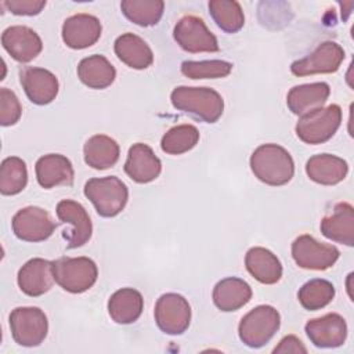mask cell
<instances>
[{"label":"cell","instance_id":"8fae6325","mask_svg":"<svg viewBox=\"0 0 354 354\" xmlns=\"http://www.w3.org/2000/svg\"><path fill=\"white\" fill-rule=\"evenodd\" d=\"M11 227L15 236L25 242L46 241L55 230L50 214L37 206H28L18 210L12 217Z\"/></svg>","mask_w":354,"mask_h":354},{"label":"cell","instance_id":"52a82bcc","mask_svg":"<svg viewBox=\"0 0 354 354\" xmlns=\"http://www.w3.org/2000/svg\"><path fill=\"white\" fill-rule=\"evenodd\" d=\"M10 328L15 343L36 347L47 336L48 321L39 307H17L10 314Z\"/></svg>","mask_w":354,"mask_h":354},{"label":"cell","instance_id":"277c9868","mask_svg":"<svg viewBox=\"0 0 354 354\" xmlns=\"http://www.w3.org/2000/svg\"><path fill=\"white\" fill-rule=\"evenodd\" d=\"M342 123V108L330 104L300 116L295 130L306 144H324L330 140Z\"/></svg>","mask_w":354,"mask_h":354},{"label":"cell","instance_id":"5bb4252c","mask_svg":"<svg viewBox=\"0 0 354 354\" xmlns=\"http://www.w3.org/2000/svg\"><path fill=\"white\" fill-rule=\"evenodd\" d=\"M55 213L62 223L72 225V230L68 234H64L69 249L83 246L86 242H88L91 238L93 225L90 216L79 202L72 199H62L58 202Z\"/></svg>","mask_w":354,"mask_h":354},{"label":"cell","instance_id":"7c38bea8","mask_svg":"<svg viewBox=\"0 0 354 354\" xmlns=\"http://www.w3.org/2000/svg\"><path fill=\"white\" fill-rule=\"evenodd\" d=\"M344 59V50L335 41H322L307 57L292 62L290 72L295 76H308L315 73H333Z\"/></svg>","mask_w":354,"mask_h":354},{"label":"cell","instance_id":"836d02e7","mask_svg":"<svg viewBox=\"0 0 354 354\" xmlns=\"http://www.w3.org/2000/svg\"><path fill=\"white\" fill-rule=\"evenodd\" d=\"M199 141V131L192 124H177L169 129L160 141V148L169 155H181L191 151Z\"/></svg>","mask_w":354,"mask_h":354},{"label":"cell","instance_id":"8992f818","mask_svg":"<svg viewBox=\"0 0 354 354\" xmlns=\"http://www.w3.org/2000/svg\"><path fill=\"white\" fill-rule=\"evenodd\" d=\"M55 282L69 293H83L97 281V264L88 257H61L53 261Z\"/></svg>","mask_w":354,"mask_h":354},{"label":"cell","instance_id":"7a4b0ae2","mask_svg":"<svg viewBox=\"0 0 354 354\" xmlns=\"http://www.w3.org/2000/svg\"><path fill=\"white\" fill-rule=\"evenodd\" d=\"M171 104L176 109L194 115L206 122H217L224 111L223 97L210 87L178 86L170 94Z\"/></svg>","mask_w":354,"mask_h":354},{"label":"cell","instance_id":"484cf974","mask_svg":"<svg viewBox=\"0 0 354 354\" xmlns=\"http://www.w3.org/2000/svg\"><path fill=\"white\" fill-rule=\"evenodd\" d=\"M144 308L141 293L133 288H122L116 290L108 300L109 317L120 325L136 322Z\"/></svg>","mask_w":354,"mask_h":354},{"label":"cell","instance_id":"603a6c76","mask_svg":"<svg viewBox=\"0 0 354 354\" xmlns=\"http://www.w3.org/2000/svg\"><path fill=\"white\" fill-rule=\"evenodd\" d=\"M347 162L336 155L318 153L306 163V173L310 180L321 185H335L347 176Z\"/></svg>","mask_w":354,"mask_h":354},{"label":"cell","instance_id":"ac0fdd59","mask_svg":"<svg viewBox=\"0 0 354 354\" xmlns=\"http://www.w3.org/2000/svg\"><path fill=\"white\" fill-rule=\"evenodd\" d=\"M55 282L53 261L40 257L30 259L18 271L19 289L32 297H37L48 292Z\"/></svg>","mask_w":354,"mask_h":354},{"label":"cell","instance_id":"5b68a950","mask_svg":"<svg viewBox=\"0 0 354 354\" xmlns=\"http://www.w3.org/2000/svg\"><path fill=\"white\" fill-rule=\"evenodd\" d=\"M281 325L279 313L272 306H257L239 322L238 335L243 344L259 348L267 344Z\"/></svg>","mask_w":354,"mask_h":354},{"label":"cell","instance_id":"8d00e7d4","mask_svg":"<svg viewBox=\"0 0 354 354\" xmlns=\"http://www.w3.org/2000/svg\"><path fill=\"white\" fill-rule=\"evenodd\" d=\"M10 12L15 15H37L46 6L44 0H7L3 1Z\"/></svg>","mask_w":354,"mask_h":354},{"label":"cell","instance_id":"e575fe53","mask_svg":"<svg viewBox=\"0 0 354 354\" xmlns=\"http://www.w3.org/2000/svg\"><path fill=\"white\" fill-rule=\"evenodd\" d=\"M232 64L221 59L210 61H184L181 73L189 79H218L231 73Z\"/></svg>","mask_w":354,"mask_h":354},{"label":"cell","instance_id":"7402d4cb","mask_svg":"<svg viewBox=\"0 0 354 354\" xmlns=\"http://www.w3.org/2000/svg\"><path fill=\"white\" fill-rule=\"evenodd\" d=\"M330 94L328 83L315 82L295 86L286 95V104L292 113L303 116L314 109L322 108Z\"/></svg>","mask_w":354,"mask_h":354},{"label":"cell","instance_id":"f1b7e54d","mask_svg":"<svg viewBox=\"0 0 354 354\" xmlns=\"http://www.w3.org/2000/svg\"><path fill=\"white\" fill-rule=\"evenodd\" d=\"M83 155L88 166L97 170H105L118 162L120 149L113 138L105 134H95L86 141Z\"/></svg>","mask_w":354,"mask_h":354},{"label":"cell","instance_id":"83f0119b","mask_svg":"<svg viewBox=\"0 0 354 354\" xmlns=\"http://www.w3.org/2000/svg\"><path fill=\"white\" fill-rule=\"evenodd\" d=\"M77 77L90 88L101 90L111 86L116 77L113 65L100 54L83 58L77 65Z\"/></svg>","mask_w":354,"mask_h":354},{"label":"cell","instance_id":"4dcf8cb0","mask_svg":"<svg viewBox=\"0 0 354 354\" xmlns=\"http://www.w3.org/2000/svg\"><path fill=\"white\" fill-rule=\"evenodd\" d=\"M209 12L216 25L227 33H235L243 28L245 15L238 1L212 0L209 1Z\"/></svg>","mask_w":354,"mask_h":354},{"label":"cell","instance_id":"e0dca14e","mask_svg":"<svg viewBox=\"0 0 354 354\" xmlns=\"http://www.w3.org/2000/svg\"><path fill=\"white\" fill-rule=\"evenodd\" d=\"M101 22L97 17L90 14H75L64 21L62 40L73 48L82 50L97 43L101 36Z\"/></svg>","mask_w":354,"mask_h":354},{"label":"cell","instance_id":"d6986e66","mask_svg":"<svg viewBox=\"0 0 354 354\" xmlns=\"http://www.w3.org/2000/svg\"><path fill=\"white\" fill-rule=\"evenodd\" d=\"M162 171L160 159L147 144L137 142L129 149L124 162V173L136 183L147 184L159 177Z\"/></svg>","mask_w":354,"mask_h":354},{"label":"cell","instance_id":"3957f363","mask_svg":"<svg viewBox=\"0 0 354 354\" xmlns=\"http://www.w3.org/2000/svg\"><path fill=\"white\" fill-rule=\"evenodd\" d=\"M84 195L101 217H115L124 209L129 199V189L115 176L95 177L86 183Z\"/></svg>","mask_w":354,"mask_h":354},{"label":"cell","instance_id":"44dd1931","mask_svg":"<svg viewBox=\"0 0 354 354\" xmlns=\"http://www.w3.org/2000/svg\"><path fill=\"white\" fill-rule=\"evenodd\" d=\"M321 232L328 239L346 245H354V209L347 202L336 203L333 212L321 220Z\"/></svg>","mask_w":354,"mask_h":354},{"label":"cell","instance_id":"1f68e13d","mask_svg":"<svg viewBox=\"0 0 354 354\" xmlns=\"http://www.w3.org/2000/svg\"><path fill=\"white\" fill-rule=\"evenodd\" d=\"M335 297V286L321 278H314L306 282L297 293V299L306 310L315 311L328 306Z\"/></svg>","mask_w":354,"mask_h":354},{"label":"cell","instance_id":"74e56055","mask_svg":"<svg viewBox=\"0 0 354 354\" xmlns=\"http://www.w3.org/2000/svg\"><path fill=\"white\" fill-rule=\"evenodd\" d=\"M277 353H307V348L303 346L300 339H297L293 335H289L285 336L274 348V354Z\"/></svg>","mask_w":354,"mask_h":354},{"label":"cell","instance_id":"4fadbf2b","mask_svg":"<svg viewBox=\"0 0 354 354\" xmlns=\"http://www.w3.org/2000/svg\"><path fill=\"white\" fill-rule=\"evenodd\" d=\"M304 330L310 342L321 348L340 347L347 337V324L344 318L336 313L310 319Z\"/></svg>","mask_w":354,"mask_h":354},{"label":"cell","instance_id":"ba28073f","mask_svg":"<svg viewBox=\"0 0 354 354\" xmlns=\"http://www.w3.org/2000/svg\"><path fill=\"white\" fill-rule=\"evenodd\" d=\"M177 44L188 53H216L218 43L216 36L207 29L205 21L196 15H184L173 30Z\"/></svg>","mask_w":354,"mask_h":354},{"label":"cell","instance_id":"d4e9b609","mask_svg":"<svg viewBox=\"0 0 354 354\" xmlns=\"http://www.w3.org/2000/svg\"><path fill=\"white\" fill-rule=\"evenodd\" d=\"M248 272L261 283H277L282 277V264L279 259L268 249L254 246L245 256Z\"/></svg>","mask_w":354,"mask_h":354},{"label":"cell","instance_id":"9a60e30c","mask_svg":"<svg viewBox=\"0 0 354 354\" xmlns=\"http://www.w3.org/2000/svg\"><path fill=\"white\" fill-rule=\"evenodd\" d=\"M19 82L26 97L36 105L53 102L58 94V79L44 68L25 66L19 71Z\"/></svg>","mask_w":354,"mask_h":354},{"label":"cell","instance_id":"4316f807","mask_svg":"<svg viewBox=\"0 0 354 354\" xmlns=\"http://www.w3.org/2000/svg\"><path fill=\"white\" fill-rule=\"evenodd\" d=\"M115 54L133 69H145L153 62L151 47L134 33H123L115 40Z\"/></svg>","mask_w":354,"mask_h":354},{"label":"cell","instance_id":"9c48e42d","mask_svg":"<svg viewBox=\"0 0 354 354\" xmlns=\"http://www.w3.org/2000/svg\"><path fill=\"white\" fill-rule=\"evenodd\" d=\"M155 322L167 335L184 333L191 322L188 300L178 293H165L155 304Z\"/></svg>","mask_w":354,"mask_h":354},{"label":"cell","instance_id":"2e32d148","mask_svg":"<svg viewBox=\"0 0 354 354\" xmlns=\"http://www.w3.org/2000/svg\"><path fill=\"white\" fill-rule=\"evenodd\" d=\"M1 44L4 50L21 64L35 59L43 48L40 36L33 29L24 25H14L4 29Z\"/></svg>","mask_w":354,"mask_h":354},{"label":"cell","instance_id":"6da1fadb","mask_svg":"<svg viewBox=\"0 0 354 354\" xmlns=\"http://www.w3.org/2000/svg\"><path fill=\"white\" fill-rule=\"evenodd\" d=\"M253 174L267 185L288 184L295 174V162L290 153L278 144H263L250 156Z\"/></svg>","mask_w":354,"mask_h":354},{"label":"cell","instance_id":"f546056e","mask_svg":"<svg viewBox=\"0 0 354 354\" xmlns=\"http://www.w3.org/2000/svg\"><path fill=\"white\" fill-rule=\"evenodd\" d=\"M120 10L133 24L152 26L160 21L165 3L162 0H123L120 3Z\"/></svg>","mask_w":354,"mask_h":354},{"label":"cell","instance_id":"ffe728a7","mask_svg":"<svg viewBox=\"0 0 354 354\" xmlns=\"http://www.w3.org/2000/svg\"><path fill=\"white\" fill-rule=\"evenodd\" d=\"M35 170L39 185L46 189L57 185H71L75 177L71 160L61 153H48L39 158Z\"/></svg>","mask_w":354,"mask_h":354},{"label":"cell","instance_id":"d590c367","mask_svg":"<svg viewBox=\"0 0 354 354\" xmlns=\"http://www.w3.org/2000/svg\"><path fill=\"white\" fill-rule=\"evenodd\" d=\"M22 115V106L14 91L1 87L0 88V124L12 126Z\"/></svg>","mask_w":354,"mask_h":354},{"label":"cell","instance_id":"cb8c5ba5","mask_svg":"<svg viewBox=\"0 0 354 354\" xmlns=\"http://www.w3.org/2000/svg\"><path fill=\"white\" fill-rule=\"evenodd\" d=\"M212 296L218 310L225 313L236 311L252 299V288L241 278L228 277L216 283Z\"/></svg>","mask_w":354,"mask_h":354},{"label":"cell","instance_id":"d6a6232c","mask_svg":"<svg viewBox=\"0 0 354 354\" xmlns=\"http://www.w3.org/2000/svg\"><path fill=\"white\" fill-rule=\"evenodd\" d=\"M28 183V169L18 156H8L0 166V192L3 195L19 194Z\"/></svg>","mask_w":354,"mask_h":354},{"label":"cell","instance_id":"30bf717a","mask_svg":"<svg viewBox=\"0 0 354 354\" xmlns=\"http://www.w3.org/2000/svg\"><path fill=\"white\" fill-rule=\"evenodd\" d=\"M339 250L333 245L318 242L311 235H300L292 243V257L304 270L324 271L339 259Z\"/></svg>","mask_w":354,"mask_h":354}]
</instances>
